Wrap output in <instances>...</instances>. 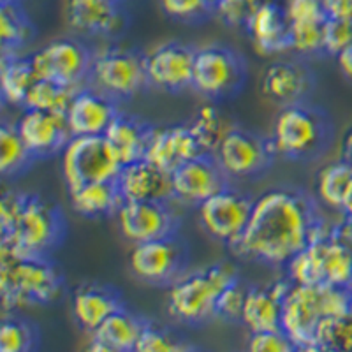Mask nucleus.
<instances>
[{
  "mask_svg": "<svg viewBox=\"0 0 352 352\" xmlns=\"http://www.w3.org/2000/svg\"><path fill=\"white\" fill-rule=\"evenodd\" d=\"M252 208L254 199L228 185L197 206V217L210 236L229 245L243 234Z\"/></svg>",
  "mask_w": 352,
  "mask_h": 352,
  "instance_id": "nucleus-13",
  "label": "nucleus"
},
{
  "mask_svg": "<svg viewBox=\"0 0 352 352\" xmlns=\"http://www.w3.org/2000/svg\"><path fill=\"white\" fill-rule=\"evenodd\" d=\"M37 329L16 316H8L0 326V352H30L37 347Z\"/></svg>",
  "mask_w": 352,
  "mask_h": 352,
  "instance_id": "nucleus-38",
  "label": "nucleus"
},
{
  "mask_svg": "<svg viewBox=\"0 0 352 352\" xmlns=\"http://www.w3.org/2000/svg\"><path fill=\"white\" fill-rule=\"evenodd\" d=\"M199 141L188 125L153 127L144 159L171 175L187 160L203 155Z\"/></svg>",
  "mask_w": 352,
  "mask_h": 352,
  "instance_id": "nucleus-21",
  "label": "nucleus"
},
{
  "mask_svg": "<svg viewBox=\"0 0 352 352\" xmlns=\"http://www.w3.org/2000/svg\"><path fill=\"white\" fill-rule=\"evenodd\" d=\"M336 62H338V67H340L342 74H344L347 80L352 81V44L347 46L340 55L336 56Z\"/></svg>",
  "mask_w": 352,
  "mask_h": 352,
  "instance_id": "nucleus-48",
  "label": "nucleus"
},
{
  "mask_svg": "<svg viewBox=\"0 0 352 352\" xmlns=\"http://www.w3.org/2000/svg\"><path fill=\"white\" fill-rule=\"evenodd\" d=\"M352 291L331 284L296 285L282 305V331L298 351H317L316 329L324 317L344 316L351 308Z\"/></svg>",
  "mask_w": 352,
  "mask_h": 352,
  "instance_id": "nucleus-2",
  "label": "nucleus"
},
{
  "mask_svg": "<svg viewBox=\"0 0 352 352\" xmlns=\"http://www.w3.org/2000/svg\"><path fill=\"white\" fill-rule=\"evenodd\" d=\"M194 60H196V50L187 44H162L144 56L148 85L166 92H178L192 87Z\"/></svg>",
  "mask_w": 352,
  "mask_h": 352,
  "instance_id": "nucleus-17",
  "label": "nucleus"
},
{
  "mask_svg": "<svg viewBox=\"0 0 352 352\" xmlns=\"http://www.w3.org/2000/svg\"><path fill=\"white\" fill-rule=\"evenodd\" d=\"M352 185V164L345 159L329 162L320 169L316 180V192L322 203L331 210H340L345 194Z\"/></svg>",
  "mask_w": 352,
  "mask_h": 352,
  "instance_id": "nucleus-30",
  "label": "nucleus"
},
{
  "mask_svg": "<svg viewBox=\"0 0 352 352\" xmlns=\"http://www.w3.org/2000/svg\"><path fill=\"white\" fill-rule=\"evenodd\" d=\"M16 129L34 159L62 153L72 138L67 116L41 109L25 108L23 115L18 118Z\"/></svg>",
  "mask_w": 352,
  "mask_h": 352,
  "instance_id": "nucleus-16",
  "label": "nucleus"
},
{
  "mask_svg": "<svg viewBox=\"0 0 352 352\" xmlns=\"http://www.w3.org/2000/svg\"><path fill=\"white\" fill-rule=\"evenodd\" d=\"M32 21L21 8L20 2H4L0 4V41L2 52L18 53L21 46L32 39Z\"/></svg>",
  "mask_w": 352,
  "mask_h": 352,
  "instance_id": "nucleus-31",
  "label": "nucleus"
},
{
  "mask_svg": "<svg viewBox=\"0 0 352 352\" xmlns=\"http://www.w3.org/2000/svg\"><path fill=\"white\" fill-rule=\"evenodd\" d=\"M228 178L217 157L203 153L171 173L173 197L180 203L199 206L220 188L228 187Z\"/></svg>",
  "mask_w": 352,
  "mask_h": 352,
  "instance_id": "nucleus-15",
  "label": "nucleus"
},
{
  "mask_svg": "<svg viewBox=\"0 0 352 352\" xmlns=\"http://www.w3.org/2000/svg\"><path fill=\"white\" fill-rule=\"evenodd\" d=\"M65 21L83 36H116L125 27L122 0H65Z\"/></svg>",
  "mask_w": 352,
  "mask_h": 352,
  "instance_id": "nucleus-19",
  "label": "nucleus"
},
{
  "mask_svg": "<svg viewBox=\"0 0 352 352\" xmlns=\"http://www.w3.org/2000/svg\"><path fill=\"white\" fill-rule=\"evenodd\" d=\"M124 307L116 289L99 282H83L72 292V316L85 331L92 333L113 312Z\"/></svg>",
  "mask_w": 352,
  "mask_h": 352,
  "instance_id": "nucleus-25",
  "label": "nucleus"
},
{
  "mask_svg": "<svg viewBox=\"0 0 352 352\" xmlns=\"http://www.w3.org/2000/svg\"><path fill=\"white\" fill-rule=\"evenodd\" d=\"M248 351L254 352H291L298 351L296 345L282 329L275 331L250 333L248 338Z\"/></svg>",
  "mask_w": 352,
  "mask_h": 352,
  "instance_id": "nucleus-44",
  "label": "nucleus"
},
{
  "mask_svg": "<svg viewBox=\"0 0 352 352\" xmlns=\"http://www.w3.org/2000/svg\"><path fill=\"white\" fill-rule=\"evenodd\" d=\"M4 2H20V0H0V4H4Z\"/></svg>",
  "mask_w": 352,
  "mask_h": 352,
  "instance_id": "nucleus-52",
  "label": "nucleus"
},
{
  "mask_svg": "<svg viewBox=\"0 0 352 352\" xmlns=\"http://www.w3.org/2000/svg\"><path fill=\"white\" fill-rule=\"evenodd\" d=\"M324 219L308 196L294 188H272L254 201L243 234L229 248L245 259L285 264L310 241H317Z\"/></svg>",
  "mask_w": 352,
  "mask_h": 352,
  "instance_id": "nucleus-1",
  "label": "nucleus"
},
{
  "mask_svg": "<svg viewBox=\"0 0 352 352\" xmlns=\"http://www.w3.org/2000/svg\"><path fill=\"white\" fill-rule=\"evenodd\" d=\"M245 27L252 39V46L259 55H280L291 50L289 18L285 8L276 0H261L248 14Z\"/></svg>",
  "mask_w": 352,
  "mask_h": 352,
  "instance_id": "nucleus-18",
  "label": "nucleus"
},
{
  "mask_svg": "<svg viewBox=\"0 0 352 352\" xmlns=\"http://www.w3.org/2000/svg\"><path fill=\"white\" fill-rule=\"evenodd\" d=\"M78 90L69 87H62L58 83H53L50 80L37 78L32 88L28 90L27 99H25L23 108L41 109V111L58 113V115H67V109L72 102V97Z\"/></svg>",
  "mask_w": 352,
  "mask_h": 352,
  "instance_id": "nucleus-34",
  "label": "nucleus"
},
{
  "mask_svg": "<svg viewBox=\"0 0 352 352\" xmlns=\"http://www.w3.org/2000/svg\"><path fill=\"white\" fill-rule=\"evenodd\" d=\"M326 16L352 20V0H322Z\"/></svg>",
  "mask_w": 352,
  "mask_h": 352,
  "instance_id": "nucleus-47",
  "label": "nucleus"
},
{
  "mask_svg": "<svg viewBox=\"0 0 352 352\" xmlns=\"http://www.w3.org/2000/svg\"><path fill=\"white\" fill-rule=\"evenodd\" d=\"M37 80L32 56H21L18 53L2 52V69H0V85L2 97L12 106H23L28 90Z\"/></svg>",
  "mask_w": 352,
  "mask_h": 352,
  "instance_id": "nucleus-29",
  "label": "nucleus"
},
{
  "mask_svg": "<svg viewBox=\"0 0 352 352\" xmlns=\"http://www.w3.org/2000/svg\"><path fill=\"white\" fill-rule=\"evenodd\" d=\"M349 314L352 316V296H351V308H349Z\"/></svg>",
  "mask_w": 352,
  "mask_h": 352,
  "instance_id": "nucleus-53",
  "label": "nucleus"
},
{
  "mask_svg": "<svg viewBox=\"0 0 352 352\" xmlns=\"http://www.w3.org/2000/svg\"><path fill=\"white\" fill-rule=\"evenodd\" d=\"M62 178L67 192L92 182L115 180L122 166L104 136H72L60 153Z\"/></svg>",
  "mask_w": 352,
  "mask_h": 352,
  "instance_id": "nucleus-7",
  "label": "nucleus"
},
{
  "mask_svg": "<svg viewBox=\"0 0 352 352\" xmlns=\"http://www.w3.org/2000/svg\"><path fill=\"white\" fill-rule=\"evenodd\" d=\"M62 273L52 257H12L0 254V294L4 314L60 298Z\"/></svg>",
  "mask_w": 352,
  "mask_h": 352,
  "instance_id": "nucleus-3",
  "label": "nucleus"
},
{
  "mask_svg": "<svg viewBox=\"0 0 352 352\" xmlns=\"http://www.w3.org/2000/svg\"><path fill=\"white\" fill-rule=\"evenodd\" d=\"M32 56L37 78L50 80L62 87L80 90L90 81L94 53L76 39H55L37 50Z\"/></svg>",
  "mask_w": 352,
  "mask_h": 352,
  "instance_id": "nucleus-10",
  "label": "nucleus"
},
{
  "mask_svg": "<svg viewBox=\"0 0 352 352\" xmlns=\"http://www.w3.org/2000/svg\"><path fill=\"white\" fill-rule=\"evenodd\" d=\"M342 159H345L347 162L352 164V129L347 132V136L344 140V146H342Z\"/></svg>",
  "mask_w": 352,
  "mask_h": 352,
  "instance_id": "nucleus-49",
  "label": "nucleus"
},
{
  "mask_svg": "<svg viewBox=\"0 0 352 352\" xmlns=\"http://www.w3.org/2000/svg\"><path fill=\"white\" fill-rule=\"evenodd\" d=\"M289 23H324L326 11L322 0H285Z\"/></svg>",
  "mask_w": 352,
  "mask_h": 352,
  "instance_id": "nucleus-43",
  "label": "nucleus"
},
{
  "mask_svg": "<svg viewBox=\"0 0 352 352\" xmlns=\"http://www.w3.org/2000/svg\"><path fill=\"white\" fill-rule=\"evenodd\" d=\"M90 81L115 100L134 97L148 85L144 56L118 46L100 50L94 53Z\"/></svg>",
  "mask_w": 352,
  "mask_h": 352,
  "instance_id": "nucleus-8",
  "label": "nucleus"
},
{
  "mask_svg": "<svg viewBox=\"0 0 352 352\" xmlns=\"http://www.w3.org/2000/svg\"><path fill=\"white\" fill-rule=\"evenodd\" d=\"M322 273L324 284L352 291V247L336 240H322Z\"/></svg>",
  "mask_w": 352,
  "mask_h": 352,
  "instance_id": "nucleus-32",
  "label": "nucleus"
},
{
  "mask_svg": "<svg viewBox=\"0 0 352 352\" xmlns=\"http://www.w3.org/2000/svg\"><path fill=\"white\" fill-rule=\"evenodd\" d=\"M312 90V76L301 62L276 60L264 69L261 92L282 108L300 104Z\"/></svg>",
  "mask_w": 352,
  "mask_h": 352,
  "instance_id": "nucleus-23",
  "label": "nucleus"
},
{
  "mask_svg": "<svg viewBox=\"0 0 352 352\" xmlns=\"http://www.w3.org/2000/svg\"><path fill=\"white\" fill-rule=\"evenodd\" d=\"M317 351H352V316H331L320 320L316 329Z\"/></svg>",
  "mask_w": 352,
  "mask_h": 352,
  "instance_id": "nucleus-36",
  "label": "nucleus"
},
{
  "mask_svg": "<svg viewBox=\"0 0 352 352\" xmlns=\"http://www.w3.org/2000/svg\"><path fill=\"white\" fill-rule=\"evenodd\" d=\"M204 2H208V4L212 6V8H215V4H217V0H204Z\"/></svg>",
  "mask_w": 352,
  "mask_h": 352,
  "instance_id": "nucleus-51",
  "label": "nucleus"
},
{
  "mask_svg": "<svg viewBox=\"0 0 352 352\" xmlns=\"http://www.w3.org/2000/svg\"><path fill=\"white\" fill-rule=\"evenodd\" d=\"M352 44V20L326 18L322 23V52L338 56Z\"/></svg>",
  "mask_w": 352,
  "mask_h": 352,
  "instance_id": "nucleus-41",
  "label": "nucleus"
},
{
  "mask_svg": "<svg viewBox=\"0 0 352 352\" xmlns=\"http://www.w3.org/2000/svg\"><path fill=\"white\" fill-rule=\"evenodd\" d=\"M245 67L240 56L228 46L210 44L196 50L192 87L210 99L231 97L241 88Z\"/></svg>",
  "mask_w": 352,
  "mask_h": 352,
  "instance_id": "nucleus-11",
  "label": "nucleus"
},
{
  "mask_svg": "<svg viewBox=\"0 0 352 352\" xmlns=\"http://www.w3.org/2000/svg\"><path fill=\"white\" fill-rule=\"evenodd\" d=\"M146 320L132 314L125 307L118 308L108 319L92 331L88 351L92 352H127L136 351L138 340Z\"/></svg>",
  "mask_w": 352,
  "mask_h": 352,
  "instance_id": "nucleus-26",
  "label": "nucleus"
},
{
  "mask_svg": "<svg viewBox=\"0 0 352 352\" xmlns=\"http://www.w3.org/2000/svg\"><path fill=\"white\" fill-rule=\"evenodd\" d=\"M115 182L124 201L175 199L171 175L153 166L146 159L122 166Z\"/></svg>",
  "mask_w": 352,
  "mask_h": 352,
  "instance_id": "nucleus-24",
  "label": "nucleus"
},
{
  "mask_svg": "<svg viewBox=\"0 0 352 352\" xmlns=\"http://www.w3.org/2000/svg\"><path fill=\"white\" fill-rule=\"evenodd\" d=\"M291 50L298 55H317L322 52V23H291Z\"/></svg>",
  "mask_w": 352,
  "mask_h": 352,
  "instance_id": "nucleus-40",
  "label": "nucleus"
},
{
  "mask_svg": "<svg viewBox=\"0 0 352 352\" xmlns=\"http://www.w3.org/2000/svg\"><path fill=\"white\" fill-rule=\"evenodd\" d=\"M153 125L144 124L136 116L118 113L104 132V140L120 166L144 159Z\"/></svg>",
  "mask_w": 352,
  "mask_h": 352,
  "instance_id": "nucleus-27",
  "label": "nucleus"
},
{
  "mask_svg": "<svg viewBox=\"0 0 352 352\" xmlns=\"http://www.w3.org/2000/svg\"><path fill=\"white\" fill-rule=\"evenodd\" d=\"M236 278V270L229 263H217L197 272L184 273L169 285V314L187 324L206 322L215 317L220 294Z\"/></svg>",
  "mask_w": 352,
  "mask_h": 352,
  "instance_id": "nucleus-5",
  "label": "nucleus"
},
{
  "mask_svg": "<svg viewBox=\"0 0 352 352\" xmlns=\"http://www.w3.org/2000/svg\"><path fill=\"white\" fill-rule=\"evenodd\" d=\"M247 285L241 284L240 278L229 284L220 294L215 307V317L226 320H241V312H243L245 296H247Z\"/></svg>",
  "mask_w": 352,
  "mask_h": 352,
  "instance_id": "nucleus-42",
  "label": "nucleus"
},
{
  "mask_svg": "<svg viewBox=\"0 0 352 352\" xmlns=\"http://www.w3.org/2000/svg\"><path fill=\"white\" fill-rule=\"evenodd\" d=\"M171 201H124L115 217L125 240L141 243L176 234L180 220L173 210Z\"/></svg>",
  "mask_w": 352,
  "mask_h": 352,
  "instance_id": "nucleus-14",
  "label": "nucleus"
},
{
  "mask_svg": "<svg viewBox=\"0 0 352 352\" xmlns=\"http://www.w3.org/2000/svg\"><path fill=\"white\" fill-rule=\"evenodd\" d=\"M65 238V219L58 204L39 194H25L9 232L2 234L0 254L12 257H50Z\"/></svg>",
  "mask_w": 352,
  "mask_h": 352,
  "instance_id": "nucleus-4",
  "label": "nucleus"
},
{
  "mask_svg": "<svg viewBox=\"0 0 352 352\" xmlns=\"http://www.w3.org/2000/svg\"><path fill=\"white\" fill-rule=\"evenodd\" d=\"M287 278L296 285L324 284L322 273V240L310 241L285 263Z\"/></svg>",
  "mask_w": 352,
  "mask_h": 352,
  "instance_id": "nucleus-33",
  "label": "nucleus"
},
{
  "mask_svg": "<svg viewBox=\"0 0 352 352\" xmlns=\"http://www.w3.org/2000/svg\"><path fill=\"white\" fill-rule=\"evenodd\" d=\"M159 2L168 16L184 21L197 20L213 9L204 0H159Z\"/></svg>",
  "mask_w": 352,
  "mask_h": 352,
  "instance_id": "nucleus-45",
  "label": "nucleus"
},
{
  "mask_svg": "<svg viewBox=\"0 0 352 352\" xmlns=\"http://www.w3.org/2000/svg\"><path fill=\"white\" fill-rule=\"evenodd\" d=\"M188 127L194 132L196 140L199 141L203 152L213 153V155H215L220 141H222L226 131H228L224 127V122H222L220 113L212 104H206L203 108H199V111L196 113L194 120L188 124Z\"/></svg>",
  "mask_w": 352,
  "mask_h": 352,
  "instance_id": "nucleus-37",
  "label": "nucleus"
},
{
  "mask_svg": "<svg viewBox=\"0 0 352 352\" xmlns=\"http://www.w3.org/2000/svg\"><path fill=\"white\" fill-rule=\"evenodd\" d=\"M291 287L292 282L289 278L268 285H248L241 322L250 333L282 329V305Z\"/></svg>",
  "mask_w": 352,
  "mask_h": 352,
  "instance_id": "nucleus-22",
  "label": "nucleus"
},
{
  "mask_svg": "<svg viewBox=\"0 0 352 352\" xmlns=\"http://www.w3.org/2000/svg\"><path fill=\"white\" fill-rule=\"evenodd\" d=\"M116 115L115 99L96 87H83L74 94L65 116L72 136H104Z\"/></svg>",
  "mask_w": 352,
  "mask_h": 352,
  "instance_id": "nucleus-20",
  "label": "nucleus"
},
{
  "mask_svg": "<svg viewBox=\"0 0 352 352\" xmlns=\"http://www.w3.org/2000/svg\"><path fill=\"white\" fill-rule=\"evenodd\" d=\"M328 140L326 115L305 102L282 108L273 125V146L285 159H312L326 148Z\"/></svg>",
  "mask_w": 352,
  "mask_h": 352,
  "instance_id": "nucleus-6",
  "label": "nucleus"
},
{
  "mask_svg": "<svg viewBox=\"0 0 352 352\" xmlns=\"http://www.w3.org/2000/svg\"><path fill=\"white\" fill-rule=\"evenodd\" d=\"M192 349L180 338L168 331V329L160 328L155 322H146L141 333L140 340H138L136 351L138 352H180Z\"/></svg>",
  "mask_w": 352,
  "mask_h": 352,
  "instance_id": "nucleus-39",
  "label": "nucleus"
},
{
  "mask_svg": "<svg viewBox=\"0 0 352 352\" xmlns=\"http://www.w3.org/2000/svg\"><path fill=\"white\" fill-rule=\"evenodd\" d=\"M32 160L34 155L18 134L16 124L4 122L0 127V173L4 176H18Z\"/></svg>",
  "mask_w": 352,
  "mask_h": 352,
  "instance_id": "nucleus-35",
  "label": "nucleus"
},
{
  "mask_svg": "<svg viewBox=\"0 0 352 352\" xmlns=\"http://www.w3.org/2000/svg\"><path fill=\"white\" fill-rule=\"evenodd\" d=\"M276 153L272 140L247 129H228L217 148L215 157L226 175L232 178H247L266 171Z\"/></svg>",
  "mask_w": 352,
  "mask_h": 352,
  "instance_id": "nucleus-12",
  "label": "nucleus"
},
{
  "mask_svg": "<svg viewBox=\"0 0 352 352\" xmlns=\"http://www.w3.org/2000/svg\"><path fill=\"white\" fill-rule=\"evenodd\" d=\"M342 212H344L345 215L352 217V185H351V188H349V192L345 194L344 204H342Z\"/></svg>",
  "mask_w": 352,
  "mask_h": 352,
  "instance_id": "nucleus-50",
  "label": "nucleus"
},
{
  "mask_svg": "<svg viewBox=\"0 0 352 352\" xmlns=\"http://www.w3.org/2000/svg\"><path fill=\"white\" fill-rule=\"evenodd\" d=\"M259 2L261 0H217V4L222 8V11L236 20H247L248 14Z\"/></svg>",
  "mask_w": 352,
  "mask_h": 352,
  "instance_id": "nucleus-46",
  "label": "nucleus"
},
{
  "mask_svg": "<svg viewBox=\"0 0 352 352\" xmlns=\"http://www.w3.org/2000/svg\"><path fill=\"white\" fill-rule=\"evenodd\" d=\"M74 212L87 219H100V217L116 215L124 203L118 185L115 180L92 182L83 185L78 190L69 192Z\"/></svg>",
  "mask_w": 352,
  "mask_h": 352,
  "instance_id": "nucleus-28",
  "label": "nucleus"
},
{
  "mask_svg": "<svg viewBox=\"0 0 352 352\" xmlns=\"http://www.w3.org/2000/svg\"><path fill=\"white\" fill-rule=\"evenodd\" d=\"M187 247L178 234L134 243L129 268L136 278L150 285H171L185 272Z\"/></svg>",
  "mask_w": 352,
  "mask_h": 352,
  "instance_id": "nucleus-9",
  "label": "nucleus"
}]
</instances>
